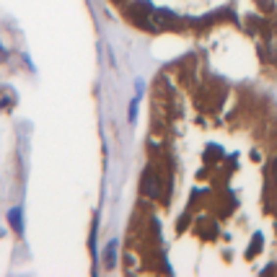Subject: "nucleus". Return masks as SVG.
Listing matches in <instances>:
<instances>
[{
	"label": "nucleus",
	"mask_w": 277,
	"mask_h": 277,
	"mask_svg": "<svg viewBox=\"0 0 277 277\" xmlns=\"http://www.w3.org/2000/svg\"><path fill=\"white\" fill-rule=\"evenodd\" d=\"M114 254H117V241H112V244L106 246V267L114 264Z\"/></svg>",
	"instance_id": "7ed1b4c3"
},
{
	"label": "nucleus",
	"mask_w": 277,
	"mask_h": 277,
	"mask_svg": "<svg viewBox=\"0 0 277 277\" xmlns=\"http://www.w3.org/2000/svg\"><path fill=\"white\" fill-rule=\"evenodd\" d=\"M143 192L148 197H161V184H158V176L155 174H148L145 171V176H143Z\"/></svg>",
	"instance_id": "f257e3e1"
},
{
	"label": "nucleus",
	"mask_w": 277,
	"mask_h": 277,
	"mask_svg": "<svg viewBox=\"0 0 277 277\" xmlns=\"http://www.w3.org/2000/svg\"><path fill=\"white\" fill-rule=\"evenodd\" d=\"M8 223L16 233H24V220H21V207H11L8 210Z\"/></svg>",
	"instance_id": "f03ea898"
}]
</instances>
